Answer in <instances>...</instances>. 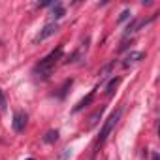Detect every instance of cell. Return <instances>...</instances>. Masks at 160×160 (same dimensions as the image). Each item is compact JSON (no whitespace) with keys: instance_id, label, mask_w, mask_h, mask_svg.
<instances>
[{"instance_id":"obj_6","label":"cell","mask_w":160,"mask_h":160,"mask_svg":"<svg viewBox=\"0 0 160 160\" xmlns=\"http://www.w3.org/2000/svg\"><path fill=\"white\" fill-rule=\"evenodd\" d=\"M94 92H96V89H94V91H91V94H89V96H85V98H83L81 102H79V104H77V106L73 108V111L77 113V111H81V109H83L85 106H89V104L92 102V98H94Z\"/></svg>"},{"instance_id":"obj_14","label":"cell","mask_w":160,"mask_h":160,"mask_svg":"<svg viewBox=\"0 0 160 160\" xmlns=\"http://www.w3.org/2000/svg\"><path fill=\"white\" fill-rule=\"evenodd\" d=\"M27 160H36V158H27Z\"/></svg>"},{"instance_id":"obj_11","label":"cell","mask_w":160,"mask_h":160,"mask_svg":"<svg viewBox=\"0 0 160 160\" xmlns=\"http://www.w3.org/2000/svg\"><path fill=\"white\" fill-rule=\"evenodd\" d=\"M102 111H104V108H100V109H98V111H96V113H94V115H92V117H91V126H92V124H96V122H98V119H100V117H102Z\"/></svg>"},{"instance_id":"obj_2","label":"cell","mask_w":160,"mask_h":160,"mask_svg":"<svg viewBox=\"0 0 160 160\" xmlns=\"http://www.w3.org/2000/svg\"><path fill=\"white\" fill-rule=\"evenodd\" d=\"M121 113H122V109H117L108 121H106V124L102 126V132H100V138H98V141H96V147H100V145H104L106 143V139H108V136L111 134V130H113V126L117 124V121L121 119Z\"/></svg>"},{"instance_id":"obj_5","label":"cell","mask_w":160,"mask_h":160,"mask_svg":"<svg viewBox=\"0 0 160 160\" xmlns=\"http://www.w3.org/2000/svg\"><path fill=\"white\" fill-rule=\"evenodd\" d=\"M143 57H145V53H141V51H132V53L126 57V60H124V66H130V64H134V62H139Z\"/></svg>"},{"instance_id":"obj_4","label":"cell","mask_w":160,"mask_h":160,"mask_svg":"<svg viewBox=\"0 0 160 160\" xmlns=\"http://www.w3.org/2000/svg\"><path fill=\"white\" fill-rule=\"evenodd\" d=\"M57 30H58V25H57V23H49V25H45V27H43V30L36 36V42H42V40H45V38L53 36Z\"/></svg>"},{"instance_id":"obj_10","label":"cell","mask_w":160,"mask_h":160,"mask_svg":"<svg viewBox=\"0 0 160 160\" xmlns=\"http://www.w3.org/2000/svg\"><path fill=\"white\" fill-rule=\"evenodd\" d=\"M6 106H8V100H6V96H4V91L0 89V113L6 111Z\"/></svg>"},{"instance_id":"obj_9","label":"cell","mask_w":160,"mask_h":160,"mask_svg":"<svg viewBox=\"0 0 160 160\" xmlns=\"http://www.w3.org/2000/svg\"><path fill=\"white\" fill-rule=\"evenodd\" d=\"M57 139H58V132H57V130H49V132L45 134V138H43L45 143H55Z\"/></svg>"},{"instance_id":"obj_1","label":"cell","mask_w":160,"mask_h":160,"mask_svg":"<svg viewBox=\"0 0 160 160\" xmlns=\"http://www.w3.org/2000/svg\"><path fill=\"white\" fill-rule=\"evenodd\" d=\"M62 58V47H57L55 51H51L45 58H42L38 64H36V68H34V73L38 75V77H49L51 75V72H53V68H55V64L58 62Z\"/></svg>"},{"instance_id":"obj_13","label":"cell","mask_w":160,"mask_h":160,"mask_svg":"<svg viewBox=\"0 0 160 160\" xmlns=\"http://www.w3.org/2000/svg\"><path fill=\"white\" fill-rule=\"evenodd\" d=\"M152 160H158V154H156V152L152 154Z\"/></svg>"},{"instance_id":"obj_7","label":"cell","mask_w":160,"mask_h":160,"mask_svg":"<svg viewBox=\"0 0 160 160\" xmlns=\"http://www.w3.org/2000/svg\"><path fill=\"white\" fill-rule=\"evenodd\" d=\"M51 8H53V17H55V19H60V17L64 15V6H62L60 2H55Z\"/></svg>"},{"instance_id":"obj_3","label":"cell","mask_w":160,"mask_h":160,"mask_svg":"<svg viewBox=\"0 0 160 160\" xmlns=\"http://www.w3.org/2000/svg\"><path fill=\"white\" fill-rule=\"evenodd\" d=\"M27 121H28V117H27L25 111H15L13 113V130L15 132H23L25 126H27Z\"/></svg>"},{"instance_id":"obj_8","label":"cell","mask_w":160,"mask_h":160,"mask_svg":"<svg viewBox=\"0 0 160 160\" xmlns=\"http://www.w3.org/2000/svg\"><path fill=\"white\" fill-rule=\"evenodd\" d=\"M119 81L121 79L119 77H113L111 81L108 83V87H106V92H108V96H113V92H115V89H117V85H119Z\"/></svg>"},{"instance_id":"obj_12","label":"cell","mask_w":160,"mask_h":160,"mask_svg":"<svg viewBox=\"0 0 160 160\" xmlns=\"http://www.w3.org/2000/svg\"><path fill=\"white\" fill-rule=\"evenodd\" d=\"M128 17H130V12H128V10H124V12L121 13V17H119V21H124V19H128Z\"/></svg>"}]
</instances>
